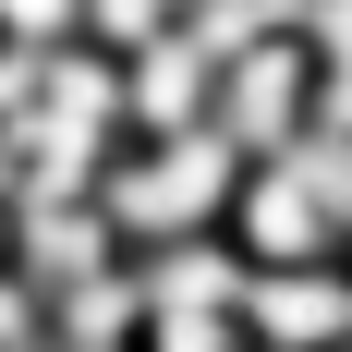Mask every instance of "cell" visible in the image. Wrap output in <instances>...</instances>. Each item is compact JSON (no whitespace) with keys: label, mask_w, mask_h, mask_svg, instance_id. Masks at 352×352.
Instances as JSON below:
<instances>
[{"label":"cell","mask_w":352,"mask_h":352,"mask_svg":"<svg viewBox=\"0 0 352 352\" xmlns=\"http://www.w3.org/2000/svg\"><path fill=\"white\" fill-rule=\"evenodd\" d=\"M243 340L255 352H340L352 340V255H304V267H243Z\"/></svg>","instance_id":"cell-4"},{"label":"cell","mask_w":352,"mask_h":352,"mask_svg":"<svg viewBox=\"0 0 352 352\" xmlns=\"http://www.w3.org/2000/svg\"><path fill=\"white\" fill-rule=\"evenodd\" d=\"M219 243L243 255V267L352 255V243H340V207H328V158H316V134H304V146H267V158H243V182H231V219H219Z\"/></svg>","instance_id":"cell-2"},{"label":"cell","mask_w":352,"mask_h":352,"mask_svg":"<svg viewBox=\"0 0 352 352\" xmlns=\"http://www.w3.org/2000/svg\"><path fill=\"white\" fill-rule=\"evenodd\" d=\"M182 36H195L207 61H231V49H267V36H304V0H195V12H182Z\"/></svg>","instance_id":"cell-6"},{"label":"cell","mask_w":352,"mask_h":352,"mask_svg":"<svg viewBox=\"0 0 352 352\" xmlns=\"http://www.w3.org/2000/svg\"><path fill=\"white\" fill-rule=\"evenodd\" d=\"M73 352H134V340H73Z\"/></svg>","instance_id":"cell-10"},{"label":"cell","mask_w":352,"mask_h":352,"mask_svg":"<svg viewBox=\"0 0 352 352\" xmlns=\"http://www.w3.org/2000/svg\"><path fill=\"white\" fill-rule=\"evenodd\" d=\"M207 134L267 158V146H304L316 134V49L304 36H267V49H231L219 61V98H207Z\"/></svg>","instance_id":"cell-3"},{"label":"cell","mask_w":352,"mask_h":352,"mask_svg":"<svg viewBox=\"0 0 352 352\" xmlns=\"http://www.w3.org/2000/svg\"><path fill=\"white\" fill-rule=\"evenodd\" d=\"M85 0H0V49H73Z\"/></svg>","instance_id":"cell-8"},{"label":"cell","mask_w":352,"mask_h":352,"mask_svg":"<svg viewBox=\"0 0 352 352\" xmlns=\"http://www.w3.org/2000/svg\"><path fill=\"white\" fill-rule=\"evenodd\" d=\"M0 231H12V182H0Z\"/></svg>","instance_id":"cell-11"},{"label":"cell","mask_w":352,"mask_h":352,"mask_svg":"<svg viewBox=\"0 0 352 352\" xmlns=\"http://www.w3.org/2000/svg\"><path fill=\"white\" fill-rule=\"evenodd\" d=\"M231 182H243V146H219L207 122L195 134H122L98 170V219L122 231V255L146 243H195L231 219Z\"/></svg>","instance_id":"cell-1"},{"label":"cell","mask_w":352,"mask_h":352,"mask_svg":"<svg viewBox=\"0 0 352 352\" xmlns=\"http://www.w3.org/2000/svg\"><path fill=\"white\" fill-rule=\"evenodd\" d=\"M134 352H255L231 304H134Z\"/></svg>","instance_id":"cell-7"},{"label":"cell","mask_w":352,"mask_h":352,"mask_svg":"<svg viewBox=\"0 0 352 352\" xmlns=\"http://www.w3.org/2000/svg\"><path fill=\"white\" fill-rule=\"evenodd\" d=\"M304 49L316 73H352V0H304Z\"/></svg>","instance_id":"cell-9"},{"label":"cell","mask_w":352,"mask_h":352,"mask_svg":"<svg viewBox=\"0 0 352 352\" xmlns=\"http://www.w3.org/2000/svg\"><path fill=\"white\" fill-rule=\"evenodd\" d=\"M109 61H122V134H195L207 98H219V61H207L182 25L134 36V49H109Z\"/></svg>","instance_id":"cell-5"},{"label":"cell","mask_w":352,"mask_h":352,"mask_svg":"<svg viewBox=\"0 0 352 352\" xmlns=\"http://www.w3.org/2000/svg\"><path fill=\"white\" fill-rule=\"evenodd\" d=\"M158 12H170V25H182V12H195V0H158Z\"/></svg>","instance_id":"cell-12"},{"label":"cell","mask_w":352,"mask_h":352,"mask_svg":"<svg viewBox=\"0 0 352 352\" xmlns=\"http://www.w3.org/2000/svg\"><path fill=\"white\" fill-rule=\"evenodd\" d=\"M340 352H352V340H340Z\"/></svg>","instance_id":"cell-13"}]
</instances>
